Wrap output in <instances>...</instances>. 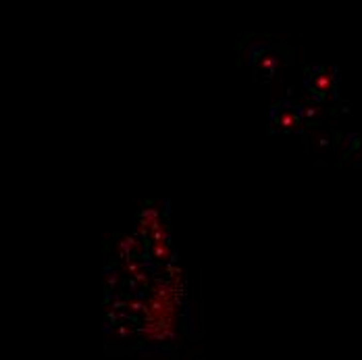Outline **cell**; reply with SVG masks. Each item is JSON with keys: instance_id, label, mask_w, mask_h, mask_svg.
Segmentation results:
<instances>
[{"instance_id": "4", "label": "cell", "mask_w": 362, "mask_h": 360, "mask_svg": "<svg viewBox=\"0 0 362 360\" xmlns=\"http://www.w3.org/2000/svg\"><path fill=\"white\" fill-rule=\"evenodd\" d=\"M140 219H148V221H154V219H161V213L156 208H144L140 213Z\"/></svg>"}, {"instance_id": "3", "label": "cell", "mask_w": 362, "mask_h": 360, "mask_svg": "<svg viewBox=\"0 0 362 360\" xmlns=\"http://www.w3.org/2000/svg\"><path fill=\"white\" fill-rule=\"evenodd\" d=\"M260 63H263L264 69H269V75H266V77H273L275 75V69H277V59H275V56H263Z\"/></svg>"}, {"instance_id": "11", "label": "cell", "mask_w": 362, "mask_h": 360, "mask_svg": "<svg viewBox=\"0 0 362 360\" xmlns=\"http://www.w3.org/2000/svg\"><path fill=\"white\" fill-rule=\"evenodd\" d=\"M127 285H129V290L137 292V281H135V279H129V281H127Z\"/></svg>"}, {"instance_id": "2", "label": "cell", "mask_w": 362, "mask_h": 360, "mask_svg": "<svg viewBox=\"0 0 362 360\" xmlns=\"http://www.w3.org/2000/svg\"><path fill=\"white\" fill-rule=\"evenodd\" d=\"M152 256H154V261H165L166 262V256H171V250L166 244H154V248H152Z\"/></svg>"}, {"instance_id": "9", "label": "cell", "mask_w": 362, "mask_h": 360, "mask_svg": "<svg viewBox=\"0 0 362 360\" xmlns=\"http://www.w3.org/2000/svg\"><path fill=\"white\" fill-rule=\"evenodd\" d=\"M163 206H165V217L171 214V200H163Z\"/></svg>"}, {"instance_id": "5", "label": "cell", "mask_w": 362, "mask_h": 360, "mask_svg": "<svg viewBox=\"0 0 362 360\" xmlns=\"http://www.w3.org/2000/svg\"><path fill=\"white\" fill-rule=\"evenodd\" d=\"M298 117H294V115H289V113H283V117H281V125H285V127H294L296 123H298Z\"/></svg>"}, {"instance_id": "7", "label": "cell", "mask_w": 362, "mask_h": 360, "mask_svg": "<svg viewBox=\"0 0 362 360\" xmlns=\"http://www.w3.org/2000/svg\"><path fill=\"white\" fill-rule=\"evenodd\" d=\"M129 308H132V311H144V312L150 311V308H148L146 304H142V302H132V304H129Z\"/></svg>"}, {"instance_id": "10", "label": "cell", "mask_w": 362, "mask_h": 360, "mask_svg": "<svg viewBox=\"0 0 362 360\" xmlns=\"http://www.w3.org/2000/svg\"><path fill=\"white\" fill-rule=\"evenodd\" d=\"M169 262H171V264H177V262H179V254H177V252H171Z\"/></svg>"}, {"instance_id": "1", "label": "cell", "mask_w": 362, "mask_h": 360, "mask_svg": "<svg viewBox=\"0 0 362 360\" xmlns=\"http://www.w3.org/2000/svg\"><path fill=\"white\" fill-rule=\"evenodd\" d=\"M271 50L269 42H250V46L246 48V54H244V61L246 65H254L258 59H263L264 52Z\"/></svg>"}, {"instance_id": "6", "label": "cell", "mask_w": 362, "mask_h": 360, "mask_svg": "<svg viewBox=\"0 0 362 360\" xmlns=\"http://www.w3.org/2000/svg\"><path fill=\"white\" fill-rule=\"evenodd\" d=\"M133 279H135V281H140V283L144 285V290L148 287V273H146V271H137Z\"/></svg>"}, {"instance_id": "8", "label": "cell", "mask_w": 362, "mask_h": 360, "mask_svg": "<svg viewBox=\"0 0 362 360\" xmlns=\"http://www.w3.org/2000/svg\"><path fill=\"white\" fill-rule=\"evenodd\" d=\"M140 266H142V264H140V262H135V261H133V262H127V269H129V271H132V273H133V275H135V273H137V271H140Z\"/></svg>"}]
</instances>
